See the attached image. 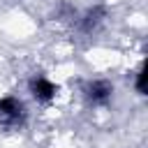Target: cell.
Instances as JSON below:
<instances>
[{"label":"cell","instance_id":"obj_1","mask_svg":"<svg viewBox=\"0 0 148 148\" xmlns=\"http://www.w3.org/2000/svg\"><path fill=\"white\" fill-rule=\"evenodd\" d=\"M25 118H28V109L16 95L0 97V125H5V127H23Z\"/></svg>","mask_w":148,"mask_h":148},{"label":"cell","instance_id":"obj_5","mask_svg":"<svg viewBox=\"0 0 148 148\" xmlns=\"http://www.w3.org/2000/svg\"><path fill=\"white\" fill-rule=\"evenodd\" d=\"M134 90L139 95H146V65H141L134 72Z\"/></svg>","mask_w":148,"mask_h":148},{"label":"cell","instance_id":"obj_3","mask_svg":"<svg viewBox=\"0 0 148 148\" xmlns=\"http://www.w3.org/2000/svg\"><path fill=\"white\" fill-rule=\"evenodd\" d=\"M28 92H30L32 99L46 104V102H51V99L56 97L58 86H56L49 76H44V74H32V76L28 79Z\"/></svg>","mask_w":148,"mask_h":148},{"label":"cell","instance_id":"obj_4","mask_svg":"<svg viewBox=\"0 0 148 148\" xmlns=\"http://www.w3.org/2000/svg\"><path fill=\"white\" fill-rule=\"evenodd\" d=\"M104 18H106L104 7H92V9H88V12H86V16H83V21H81L83 32H95V30L104 23Z\"/></svg>","mask_w":148,"mask_h":148},{"label":"cell","instance_id":"obj_2","mask_svg":"<svg viewBox=\"0 0 148 148\" xmlns=\"http://www.w3.org/2000/svg\"><path fill=\"white\" fill-rule=\"evenodd\" d=\"M83 97L92 106H106L113 99V83L106 79H90L83 86Z\"/></svg>","mask_w":148,"mask_h":148}]
</instances>
